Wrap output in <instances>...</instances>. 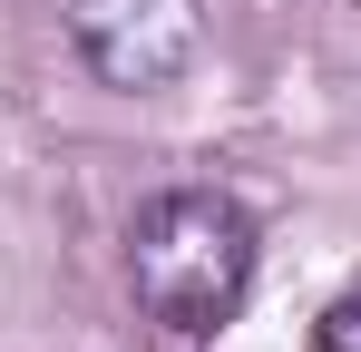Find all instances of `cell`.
I'll return each instance as SVG.
<instances>
[{
    "instance_id": "cell-1",
    "label": "cell",
    "mask_w": 361,
    "mask_h": 352,
    "mask_svg": "<svg viewBox=\"0 0 361 352\" xmlns=\"http://www.w3.org/2000/svg\"><path fill=\"white\" fill-rule=\"evenodd\" d=\"M127 284H137V313L166 323V333H215L225 313L254 284V216L215 186H166L137 206L127 225Z\"/></svg>"
},
{
    "instance_id": "cell-2",
    "label": "cell",
    "mask_w": 361,
    "mask_h": 352,
    "mask_svg": "<svg viewBox=\"0 0 361 352\" xmlns=\"http://www.w3.org/2000/svg\"><path fill=\"white\" fill-rule=\"evenodd\" d=\"M68 40L108 88L147 98L195 59V0H68Z\"/></svg>"
},
{
    "instance_id": "cell-3",
    "label": "cell",
    "mask_w": 361,
    "mask_h": 352,
    "mask_svg": "<svg viewBox=\"0 0 361 352\" xmlns=\"http://www.w3.org/2000/svg\"><path fill=\"white\" fill-rule=\"evenodd\" d=\"M312 352H361V284L342 293V303H332L322 323H312Z\"/></svg>"
}]
</instances>
